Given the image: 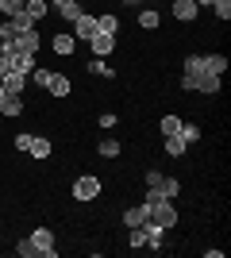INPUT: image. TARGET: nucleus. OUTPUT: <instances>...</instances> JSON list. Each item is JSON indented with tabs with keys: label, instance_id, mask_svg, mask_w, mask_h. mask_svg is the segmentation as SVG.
<instances>
[{
	"label": "nucleus",
	"instance_id": "nucleus-1",
	"mask_svg": "<svg viewBox=\"0 0 231 258\" xmlns=\"http://www.w3.org/2000/svg\"><path fill=\"white\" fill-rule=\"evenodd\" d=\"M143 208H146V224H154V227H162V231H170V227H177V208H174V201H166V197H154V201H143Z\"/></svg>",
	"mask_w": 231,
	"mask_h": 258
},
{
	"label": "nucleus",
	"instance_id": "nucleus-2",
	"mask_svg": "<svg viewBox=\"0 0 231 258\" xmlns=\"http://www.w3.org/2000/svg\"><path fill=\"white\" fill-rule=\"evenodd\" d=\"M69 193H73V201H81V205H85V201H97V197H100V177L81 173V177L73 181V189H69Z\"/></svg>",
	"mask_w": 231,
	"mask_h": 258
},
{
	"label": "nucleus",
	"instance_id": "nucleus-3",
	"mask_svg": "<svg viewBox=\"0 0 231 258\" xmlns=\"http://www.w3.org/2000/svg\"><path fill=\"white\" fill-rule=\"evenodd\" d=\"M39 247V258H58V247H54V231L50 227H35L31 235H27Z\"/></svg>",
	"mask_w": 231,
	"mask_h": 258
},
{
	"label": "nucleus",
	"instance_id": "nucleus-4",
	"mask_svg": "<svg viewBox=\"0 0 231 258\" xmlns=\"http://www.w3.org/2000/svg\"><path fill=\"white\" fill-rule=\"evenodd\" d=\"M177 193H181L177 177H158V185H150V189H146V197H143V201H154V197H166V201H174Z\"/></svg>",
	"mask_w": 231,
	"mask_h": 258
},
{
	"label": "nucleus",
	"instance_id": "nucleus-5",
	"mask_svg": "<svg viewBox=\"0 0 231 258\" xmlns=\"http://www.w3.org/2000/svg\"><path fill=\"white\" fill-rule=\"evenodd\" d=\"M73 39H81V43H89V39H93V35H97V16H89V12H81V16H77L73 20Z\"/></svg>",
	"mask_w": 231,
	"mask_h": 258
},
{
	"label": "nucleus",
	"instance_id": "nucleus-6",
	"mask_svg": "<svg viewBox=\"0 0 231 258\" xmlns=\"http://www.w3.org/2000/svg\"><path fill=\"white\" fill-rule=\"evenodd\" d=\"M170 16H174V20H181V23H193V20L200 16V8H197V0H174Z\"/></svg>",
	"mask_w": 231,
	"mask_h": 258
},
{
	"label": "nucleus",
	"instance_id": "nucleus-7",
	"mask_svg": "<svg viewBox=\"0 0 231 258\" xmlns=\"http://www.w3.org/2000/svg\"><path fill=\"white\" fill-rule=\"evenodd\" d=\"M89 50L97 54V58H108V54L116 50V35H104V31H97L93 39H89Z\"/></svg>",
	"mask_w": 231,
	"mask_h": 258
},
{
	"label": "nucleus",
	"instance_id": "nucleus-8",
	"mask_svg": "<svg viewBox=\"0 0 231 258\" xmlns=\"http://www.w3.org/2000/svg\"><path fill=\"white\" fill-rule=\"evenodd\" d=\"M16 50H27V54H39V46H43V39H39V31L35 27H27V31H20V39H16Z\"/></svg>",
	"mask_w": 231,
	"mask_h": 258
},
{
	"label": "nucleus",
	"instance_id": "nucleus-9",
	"mask_svg": "<svg viewBox=\"0 0 231 258\" xmlns=\"http://www.w3.org/2000/svg\"><path fill=\"white\" fill-rule=\"evenodd\" d=\"M193 93L216 97V93H220V74H200V77H197V89H193Z\"/></svg>",
	"mask_w": 231,
	"mask_h": 258
},
{
	"label": "nucleus",
	"instance_id": "nucleus-10",
	"mask_svg": "<svg viewBox=\"0 0 231 258\" xmlns=\"http://www.w3.org/2000/svg\"><path fill=\"white\" fill-rule=\"evenodd\" d=\"M54 12L62 16V20H69V23H73L77 16H81V0H54Z\"/></svg>",
	"mask_w": 231,
	"mask_h": 258
},
{
	"label": "nucleus",
	"instance_id": "nucleus-11",
	"mask_svg": "<svg viewBox=\"0 0 231 258\" xmlns=\"http://www.w3.org/2000/svg\"><path fill=\"white\" fill-rule=\"evenodd\" d=\"M0 112H4V116H20L23 112V97L20 93H4V97H0Z\"/></svg>",
	"mask_w": 231,
	"mask_h": 258
},
{
	"label": "nucleus",
	"instance_id": "nucleus-12",
	"mask_svg": "<svg viewBox=\"0 0 231 258\" xmlns=\"http://www.w3.org/2000/svg\"><path fill=\"white\" fill-rule=\"evenodd\" d=\"M0 81H4V93H23L27 89V74H16V70H8Z\"/></svg>",
	"mask_w": 231,
	"mask_h": 258
},
{
	"label": "nucleus",
	"instance_id": "nucleus-13",
	"mask_svg": "<svg viewBox=\"0 0 231 258\" xmlns=\"http://www.w3.org/2000/svg\"><path fill=\"white\" fill-rule=\"evenodd\" d=\"M46 93H50V97H69V77H66V74H50Z\"/></svg>",
	"mask_w": 231,
	"mask_h": 258
},
{
	"label": "nucleus",
	"instance_id": "nucleus-14",
	"mask_svg": "<svg viewBox=\"0 0 231 258\" xmlns=\"http://www.w3.org/2000/svg\"><path fill=\"white\" fill-rule=\"evenodd\" d=\"M73 46H77V39H73V35H66V31L50 39V50H54V54H73Z\"/></svg>",
	"mask_w": 231,
	"mask_h": 258
},
{
	"label": "nucleus",
	"instance_id": "nucleus-15",
	"mask_svg": "<svg viewBox=\"0 0 231 258\" xmlns=\"http://www.w3.org/2000/svg\"><path fill=\"white\" fill-rule=\"evenodd\" d=\"M27 154H31V158H39V162L50 158V139H46V135H35V139H31V151H27Z\"/></svg>",
	"mask_w": 231,
	"mask_h": 258
},
{
	"label": "nucleus",
	"instance_id": "nucleus-16",
	"mask_svg": "<svg viewBox=\"0 0 231 258\" xmlns=\"http://www.w3.org/2000/svg\"><path fill=\"white\" fill-rule=\"evenodd\" d=\"M97 31H104V35H116V31H120V16H112V12L97 16Z\"/></svg>",
	"mask_w": 231,
	"mask_h": 258
},
{
	"label": "nucleus",
	"instance_id": "nucleus-17",
	"mask_svg": "<svg viewBox=\"0 0 231 258\" xmlns=\"http://www.w3.org/2000/svg\"><path fill=\"white\" fill-rule=\"evenodd\" d=\"M27 16H31V23H39V20H46V12H50V4L46 0H27Z\"/></svg>",
	"mask_w": 231,
	"mask_h": 258
},
{
	"label": "nucleus",
	"instance_id": "nucleus-18",
	"mask_svg": "<svg viewBox=\"0 0 231 258\" xmlns=\"http://www.w3.org/2000/svg\"><path fill=\"white\" fill-rule=\"evenodd\" d=\"M158 23H162V16H158L154 8H139V27H143V31H154Z\"/></svg>",
	"mask_w": 231,
	"mask_h": 258
},
{
	"label": "nucleus",
	"instance_id": "nucleus-19",
	"mask_svg": "<svg viewBox=\"0 0 231 258\" xmlns=\"http://www.w3.org/2000/svg\"><path fill=\"white\" fill-rule=\"evenodd\" d=\"M204 70L223 77V70H227V58H223V54H204Z\"/></svg>",
	"mask_w": 231,
	"mask_h": 258
},
{
	"label": "nucleus",
	"instance_id": "nucleus-20",
	"mask_svg": "<svg viewBox=\"0 0 231 258\" xmlns=\"http://www.w3.org/2000/svg\"><path fill=\"white\" fill-rule=\"evenodd\" d=\"M123 224H127V227H139V224H146V208H143V205L127 208V212H123Z\"/></svg>",
	"mask_w": 231,
	"mask_h": 258
},
{
	"label": "nucleus",
	"instance_id": "nucleus-21",
	"mask_svg": "<svg viewBox=\"0 0 231 258\" xmlns=\"http://www.w3.org/2000/svg\"><path fill=\"white\" fill-rule=\"evenodd\" d=\"M89 74H97V77H116V70H112L104 58H97V54H93V62H89Z\"/></svg>",
	"mask_w": 231,
	"mask_h": 258
},
{
	"label": "nucleus",
	"instance_id": "nucleus-22",
	"mask_svg": "<svg viewBox=\"0 0 231 258\" xmlns=\"http://www.w3.org/2000/svg\"><path fill=\"white\" fill-rule=\"evenodd\" d=\"M166 154H170V158H181V154H185V143H181V135H166Z\"/></svg>",
	"mask_w": 231,
	"mask_h": 258
},
{
	"label": "nucleus",
	"instance_id": "nucleus-23",
	"mask_svg": "<svg viewBox=\"0 0 231 258\" xmlns=\"http://www.w3.org/2000/svg\"><path fill=\"white\" fill-rule=\"evenodd\" d=\"M177 135H181V143H185V147H193V143L200 139V127H197V123H181V131H177Z\"/></svg>",
	"mask_w": 231,
	"mask_h": 258
},
{
	"label": "nucleus",
	"instance_id": "nucleus-24",
	"mask_svg": "<svg viewBox=\"0 0 231 258\" xmlns=\"http://www.w3.org/2000/svg\"><path fill=\"white\" fill-rule=\"evenodd\" d=\"M50 74H54V70H43V66H35L27 81H35V85H39V89H46V85H50Z\"/></svg>",
	"mask_w": 231,
	"mask_h": 258
},
{
	"label": "nucleus",
	"instance_id": "nucleus-25",
	"mask_svg": "<svg viewBox=\"0 0 231 258\" xmlns=\"http://www.w3.org/2000/svg\"><path fill=\"white\" fill-rule=\"evenodd\" d=\"M97 154H100V158H120V139H104Z\"/></svg>",
	"mask_w": 231,
	"mask_h": 258
},
{
	"label": "nucleus",
	"instance_id": "nucleus-26",
	"mask_svg": "<svg viewBox=\"0 0 231 258\" xmlns=\"http://www.w3.org/2000/svg\"><path fill=\"white\" fill-rule=\"evenodd\" d=\"M181 123H185L181 116H162V135H177V131H181Z\"/></svg>",
	"mask_w": 231,
	"mask_h": 258
},
{
	"label": "nucleus",
	"instance_id": "nucleus-27",
	"mask_svg": "<svg viewBox=\"0 0 231 258\" xmlns=\"http://www.w3.org/2000/svg\"><path fill=\"white\" fill-rule=\"evenodd\" d=\"M23 8H27V0H0V12H4V16H20Z\"/></svg>",
	"mask_w": 231,
	"mask_h": 258
},
{
	"label": "nucleus",
	"instance_id": "nucleus-28",
	"mask_svg": "<svg viewBox=\"0 0 231 258\" xmlns=\"http://www.w3.org/2000/svg\"><path fill=\"white\" fill-rule=\"evenodd\" d=\"M16 254H23V258H39V247H35L31 239H20V243H16Z\"/></svg>",
	"mask_w": 231,
	"mask_h": 258
},
{
	"label": "nucleus",
	"instance_id": "nucleus-29",
	"mask_svg": "<svg viewBox=\"0 0 231 258\" xmlns=\"http://www.w3.org/2000/svg\"><path fill=\"white\" fill-rule=\"evenodd\" d=\"M212 12H216V20H227V16H231V0H216Z\"/></svg>",
	"mask_w": 231,
	"mask_h": 258
},
{
	"label": "nucleus",
	"instance_id": "nucleus-30",
	"mask_svg": "<svg viewBox=\"0 0 231 258\" xmlns=\"http://www.w3.org/2000/svg\"><path fill=\"white\" fill-rule=\"evenodd\" d=\"M31 139H35V135H27V131H23V135H16V151L27 154V151H31Z\"/></svg>",
	"mask_w": 231,
	"mask_h": 258
},
{
	"label": "nucleus",
	"instance_id": "nucleus-31",
	"mask_svg": "<svg viewBox=\"0 0 231 258\" xmlns=\"http://www.w3.org/2000/svg\"><path fill=\"white\" fill-rule=\"evenodd\" d=\"M116 123H120V119H116V112H104V116H100V127H116Z\"/></svg>",
	"mask_w": 231,
	"mask_h": 258
},
{
	"label": "nucleus",
	"instance_id": "nucleus-32",
	"mask_svg": "<svg viewBox=\"0 0 231 258\" xmlns=\"http://www.w3.org/2000/svg\"><path fill=\"white\" fill-rule=\"evenodd\" d=\"M212 4H216V0H197V8H212Z\"/></svg>",
	"mask_w": 231,
	"mask_h": 258
},
{
	"label": "nucleus",
	"instance_id": "nucleus-33",
	"mask_svg": "<svg viewBox=\"0 0 231 258\" xmlns=\"http://www.w3.org/2000/svg\"><path fill=\"white\" fill-rule=\"evenodd\" d=\"M0 97H4V81H0Z\"/></svg>",
	"mask_w": 231,
	"mask_h": 258
}]
</instances>
